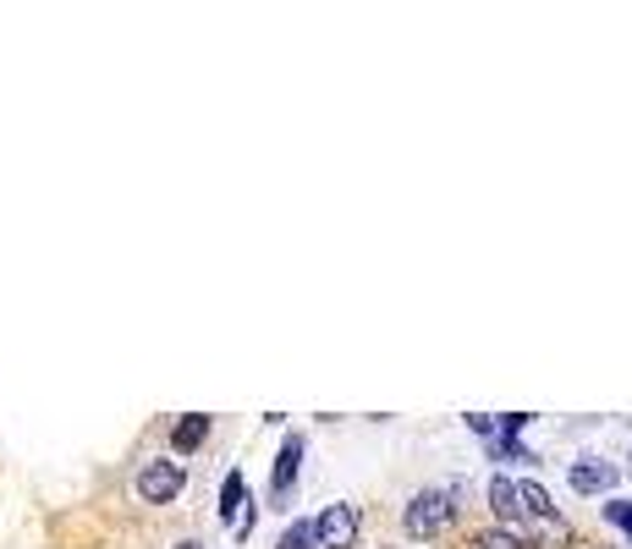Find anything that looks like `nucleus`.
Returning <instances> with one entry per match:
<instances>
[{"label":"nucleus","instance_id":"1","mask_svg":"<svg viewBox=\"0 0 632 549\" xmlns=\"http://www.w3.org/2000/svg\"><path fill=\"white\" fill-rule=\"evenodd\" d=\"M308 527H313V549H353L358 544V511L353 505H325Z\"/></svg>","mask_w":632,"mask_h":549},{"label":"nucleus","instance_id":"4","mask_svg":"<svg viewBox=\"0 0 632 549\" xmlns=\"http://www.w3.org/2000/svg\"><path fill=\"white\" fill-rule=\"evenodd\" d=\"M616 467L610 461H599V456H583V461H572V472H566V483L577 489V494H605V489H616Z\"/></svg>","mask_w":632,"mask_h":549},{"label":"nucleus","instance_id":"6","mask_svg":"<svg viewBox=\"0 0 632 549\" xmlns=\"http://www.w3.org/2000/svg\"><path fill=\"white\" fill-rule=\"evenodd\" d=\"M297 467H302V439L297 434H286V445H280V456H275V494H286L291 483H297Z\"/></svg>","mask_w":632,"mask_h":549},{"label":"nucleus","instance_id":"8","mask_svg":"<svg viewBox=\"0 0 632 549\" xmlns=\"http://www.w3.org/2000/svg\"><path fill=\"white\" fill-rule=\"evenodd\" d=\"M468 549H528V544H522V533H506V527H484V533H473V538H468Z\"/></svg>","mask_w":632,"mask_h":549},{"label":"nucleus","instance_id":"5","mask_svg":"<svg viewBox=\"0 0 632 549\" xmlns=\"http://www.w3.org/2000/svg\"><path fill=\"white\" fill-rule=\"evenodd\" d=\"M490 505H495V516L506 522V533H517V527L528 522L522 505H517V483H512V478H495V483H490Z\"/></svg>","mask_w":632,"mask_h":549},{"label":"nucleus","instance_id":"12","mask_svg":"<svg viewBox=\"0 0 632 549\" xmlns=\"http://www.w3.org/2000/svg\"><path fill=\"white\" fill-rule=\"evenodd\" d=\"M605 522H616L621 533H632V500H610V505H605Z\"/></svg>","mask_w":632,"mask_h":549},{"label":"nucleus","instance_id":"7","mask_svg":"<svg viewBox=\"0 0 632 549\" xmlns=\"http://www.w3.org/2000/svg\"><path fill=\"white\" fill-rule=\"evenodd\" d=\"M204 434H209V418H198V412H187L182 423H176V434H171V445L187 456V450H198L204 445Z\"/></svg>","mask_w":632,"mask_h":549},{"label":"nucleus","instance_id":"3","mask_svg":"<svg viewBox=\"0 0 632 549\" xmlns=\"http://www.w3.org/2000/svg\"><path fill=\"white\" fill-rule=\"evenodd\" d=\"M182 483H187L182 461H143V472H138V494H143L149 505L176 500V494H182Z\"/></svg>","mask_w":632,"mask_h":549},{"label":"nucleus","instance_id":"2","mask_svg":"<svg viewBox=\"0 0 632 549\" xmlns=\"http://www.w3.org/2000/svg\"><path fill=\"white\" fill-rule=\"evenodd\" d=\"M446 522H451V494H440V489L413 494V505H407V533L413 538H435V533H446Z\"/></svg>","mask_w":632,"mask_h":549},{"label":"nucleus","instance_id":"11","mask_svg":"<svg viewBox=\"0 0 632 549\" xmlns=\"http://www.w3.org/2000/svg\"><path fill=\"white\" fill-rule=\"evenodd\" d=\"M275 549H313V527H308V522H291V527L280 533Z\"/></svg>","mask_w":632,"mask_h":549},{"label":"nucleus","instance_id":"10","mask_svg":"<svg viewBox=\"0 0 632 549\" xmlns=\"http://www.w3.org/2000/svg\"><path fill=\"white\" fill-rule=\"evenodd\" d=\"M517 505H522V516H550V494L539 483H517Z\"/></svg>","mask_w":632,"mask_h":549},{"label":"nucleus","instance_id":"13","mask_svg":"<svg viewBox=\"0 0 632 549\" xmlns=\"http://www.w3.org/2000/svg\"><path fill=\"white\" fill-rule=\"evenodd\" d=\"M176 549H204V544H193V538H187V544H176Z\"/></svg>","mask_w":632,"mask_h":549},{"label":"nucleus","instance_id":"9","mask_svg":"<svg viewBox=\"0 0 632 549\" xmlns=\"http://www.w3.org/2000/svg\"><path fill=\"white\" fill-rule=\"evenodd\" d=\"M220 516L237 527V516H242V472H226V483H220Z\"/></svg>","mask_w":632,"mask_h":549}]
</instances>
